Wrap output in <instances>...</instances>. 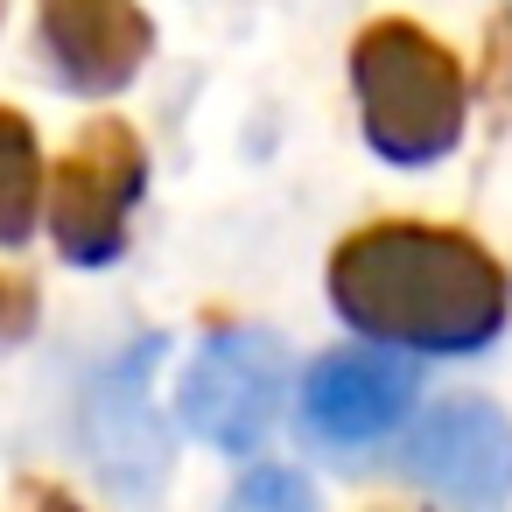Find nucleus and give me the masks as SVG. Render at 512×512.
<instances>
[{
	"label": "nucleus",
	"instance_id": "nucleus-9",
	"mask_svg": "<svg viewBox=\"0 0 512 512\" xmlns=\"http://www.w3.org/2000/svg\"><path fill=\"white\" fill-rule=\"evenodd\" d=\"M43 190H50V169H43L36 127L15 106H0V246H22L36 232Z\"/></svg>",
	"mask_w": 512,
	"mask_h": 512
},
{
	"label": "nucleus",
	"instance_id": "nucleus-2",
	"mask_svg": "<svg viewBox=\"0 0 512 512\" xmlns=\"http://www.w3.org/2000/svg\"><path fill=\"white\" fill-rule=\"evenodd\" d=\"M351 92H358V120H365L372 155H386L393 169H428L463 141L470 78H463L456 50H442L407 15H386V22L358 29Z\"/></svg>",
	"mask_w": 512,
	"mask_h": 512
},
{
	"label": "nucleus",
	"instance_id": "nucleus-6",
	"mask_svg": "<svg viewBox=\"0 0 512 512\" xmlns=\"http://www.w3.org/2000/svg\"><path fill=\"white\" fill-rule=\"evenodd\" d=\"M36 43L64 92L113 99L155 57V22L141 0H36Z\"/></svg>",
	"mask_w": 512,
	"mask_h": 512
},
{
	"label": "nucleus",
	"instance_id": "nucleus-13",
	"mask_svg": "<svg viewBox=\"0 0 512 512\" xmlns=\"http://www.w3.org/2000/svg\"><path fill=\"white\" fill-rule=\"evenodd\" d=\"M22 512H85V505L57 484H22Z\"/></svg>",
	"mask_w": 512,
	"mask_h": 512
},
{
	"label": "nucleus",
	"instance_id": "nucleus-1",
	"mask_svg": "<svg viewBox=\"0 0 512 512\" xmlns=\"http://www.w3.org/2000/svg\"><path fill=\"white\" fill-rule=\"evenodd\" d=\"M330 302L351 330L379 344L456 358V351H484L505 330L512 274L484 239L456 225L379 218L330 253Z\"/></svg>",
	"mask_w": 512,
	"mask_h": 512
},
{
	"label": "nucleus",
	"instance_id": "nucleus-12",
	"mask_svg": "<svg viewBox=\"0 0 512 512\" xmlns=\"http://www.w3.org/2000/svg\"><path fill=\"white\" fill-rule=\"evenodd\" d=\"M29 302H36L29 281H8V274H0V337H15V330L29 323Z\"/></svg>",
	"mask_w": 512,
	"mask_h": 512
},
{
	"label": "nucleus",
	"instance_id": "nucleus-4",
	"mask_svg": "<svg viewBox=\"0 0 512 512\" xmlns=\"http://www.w3.org/2000/svg\"><path fill=\"white\" fill-rule=\"evenodd\" d=\"M281 379H288V351L267 330H218L204 337V351L183 372L176 414L190 435H204L211 449H253L274 428L281 407Z\"/></svg>",
	"mask_w": 512,
	"mask_h": 512
},
{
	"label": "nucleus",
	"instance_id": "nucleus-8",
	"mask_svg": "<svg viewBox=\"0 0 512 512\" xmlns=\"http://www.w3.org/2000/svg\"><path fill=\"white\" fill-rule=\"evenodd\" d=\"M414 407V365L386 351H330L302 379V421L316 442H379Z\"/></svg>",
	"mask_w": 512,
	"mask_h": 512
},
{
	"label": "nucleus",
	"instance_id": "nucleus-3",
	"mask_svg": "<svg viewBox=\"0 0 512 512\" xmlns=\"http://www.w3.org/2000/svg\"><path fill=\"white\" fill-rule=\"evenodd\" d=\"M148 190V148L127 120H85L78 141L50 162L43 218L71 267H106L127 253V218Z\"/></svg>",
	"mask_w": 512,
	"mask_h": 512
},
{
	"label": "nucleus",
	"instance_id": "nucleus-11",
	"mask_svg": "<svg viewBox=\"0 0 512 512\" xmlns=\"http://www.w3.org/2000/svg\"><path fill=\"white\" fill-rule=\"evenodd\" d=\"M484 85H491V99H512V8L491 15V29H484Z\"/></svg>",
	"mask_w": 512,
	"mask_h": 512
},
{
	"label": "nucleus",
	"instance_id": "nucleus-7",
	"mask_svg": "<svg viewBox=\"0 0 512 512\" xmlns=\"http://www.w3.org/2000/svg\"><path fill=\"white\" fill-rule=\"evenodd\" d=\"M148 365H155V337L120 351L85 393V449L127 498H148L169 470V435H162V414L148 400Z\"/></svg>",
	"mask_w": 512,
	"mask_h": 512
},
{
	"label": "nucleus",
	"instance_id": "nucleus-10",
	"mask_svg": "<svg viewBox=\"0 0 512 512\" xmlns=\"http://www.w3.org/2000/svg\"><path fill=\"white\" fill-rule=\"evenodd\" d=\"M225 512H316V498H309V484H302L295 470L260 463V470H246V477H239V491H232V505H225Z\"/></svg>",
	"mask_w": 512,
	"mask_h": 512
},
{
	"label": "nucleus",
	"instance_id": "nucleus-5",
	"mask_svg": "<svg viewBox=\"0 0 512 512\" xmlns=\"http://www.w3.org/2000/svg\"><path fill=\"white\" fill-rule=\"evenodd\" d=\"M400 470L456 512H491L512 498V421L491 400H442L407 428Z\"/></svg>",
	"mask_w": 512,
	"mask_h": 512
}]
</instances>
